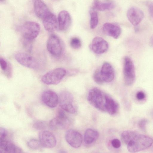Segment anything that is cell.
<instances>
[{"label": "cell", "instance_id": "1", "mask_svg": "<svg viewBox=\"0 0 153 153\" xmlns=\"http://www.w3.org/2000/svg\"><path fill=\"white\" fill-rule=\"evenodd\" d=\"M153 143L151 137L137 133L127 144V149L130 152H136L149 148Z\"/></svg>", "mask_w": 153, "mask_h": 153}, {"label": "cell", "instance_id": "20", "mask_svg": "<svg viewBox=\"0 0 153 153\" xmlns=\"http://www.w3.org/2000/svg\"><path fill=\"white\" fill-rule=\"evenodd\" d=\"M118 108V103L115 100L107 94L105 104V112L110 115H114L117 112Z\"/></svg>", "mask_w": 153, "mask_h": 153}, {"label": "cell", "instance_id": "36", "mask_svg": "<svg viewBox=\"0 0 153 153\" xmlns=\"http://www.w3.org/2000/svg\"><path fill=\"white\" fill-rule=\"evenodd\" d=\"M149 44L151 47H153V36L151 37L149 39Z\"/></svg>", "mask_w": 153, "mask_h": 153}, {"label": "cell", "instance_id": "34", "mask_svg": "<svg viewBox=\"0 0 153 153\" xmlns=\"http://www.w3.org/2000/svg\"><path fill=\"white\" fill-rule=\"evenodd\" d=\"M150 15L153 18V2L148 1L146 3Z\"/></svg>", "mask_w": 153, "mask_h": 153}, {"label": "cell", "instance_id": "37", "mask_svg": "<svg viewBox=\"0 0 153 153\" xmlns=\"http://www.w3.org/2000/svg\"><path fill=\"white\" fill-rule=\"evenodd\" d=\"M0 2H3L5 1V0H0Z\"/></svg>", "mask_w": 153, "mask_h": 153}, {"label": "cell", "instance_id": "29", "mask_svg": "<svg viewBox=\"0 0 153 153\" xmlns=\"http://www.w3.org/2000/svg\"><path fill=\"white\" fill-rule=\"evenodd\" d=\"M46 126V124L45 122L38 121L33 124V127L38 130H42L45 129Z\"/></svg>", "mask_w": 153, "mask_h": 153}, {"label": "cell", "instance_id": "35", "mask_svg": "<svg viewBox=\"0 0 153 153\" xmlns=\"http://www.w3.org/2000/svg\"><path fill=\"white\" fill-rule=\"evenodd\" d=\"M136 97L138 100H143L145 97V93L142 91H138L137 93L136 94Z\"/></svg>", "mask_w": 153, "mask_h": 153}, {"label": "cell", "instance_id": "38", "mask_svg": "<svg viewBox=\"0 0 153 153\" xmlns=\"http://www.w3.org/2000/svg\"><path fill=\"white\" fill-rule=\"evenodd\" d=\"M152 117L153 118V110L152 111Z\"/></svg>", "mask_w": 153, "mask_h": 153}, {"label": "cell", "instance_id": "15", "mask_svg": "<svg viewBox=\"0 0 153 153\" xmlns=\"http://www.w3.org/2000/svg\"><path fill=\"white\" fill-rule=\"evenodd\" d=\"M102 30L105 34L115 39L118 38L121 33L120 27L117 24L112 23H105L103 26Z\"/></svg>", "mask_w": 153, "mask_h": 153}, {"label": "cell", "instance_id": "10", "mask_svg": "<svg viewBox=\"0 0 153 153\" xmlns=\"http://www.w3.org/2000/svg\"><path fill=\"white\" fill-rule=\"evenodd\" d=\"M67 142L72 147L75 148L79 147L82 142V137L78 131L74 130L68 131L65 134Z\"/></svg>", "mask_w": 153, "mask_h": 153}, {"label": "cell", "instance_id": "23", "mask_svg": "<svg viewBox=\"0 0 153 153\" xmlns=\"http://www.w3.org/2000/svg\"><path fill=\"white\" fill-rule=\"evenodd\" d=\"M93 5V9L101 11L111 10L115 6L112 2H102L99 0H94Z\"/></svg>", "mask_w": 153, "mask_h": 153}, {"label": "cell", "instance_id": "19", "mask_svg": "<svg viewBox=\"0 0 153 153\" xmlns=\"http://www.w3.org/2000/svg\"><path fill=\"white\" fill-rule=\"evenodd\" d=\"M22 150L11 142L6 140H0V153H19Z\"/></svg>", "mask_w": 153, "mask_h": 153}, {"label": "cell", "instance_id": "7", "mask_svg": "<svg viewBox=\"0 0 153 153\" xmlns=\"http://www.w3.org/2000/svg\"><path fill=\"white\" fill-rule=\"evenodd\" d=\"M47 49L49 53L55 56H60L63 51V46L59 37L55 34L51 35L48 40Z\"/></svg>", "mask_w": 153, "mask_h": 153}, {"label": "cell", "instance_id": "11", "mask_svg": "<svg viewBox=\"0 0 153 153\" xmlns=\"http://www.w3.org/2000/svg\"><path fill=\"white\" fill-rule=\"evenodd\" d=\"M108 48V42L102 38L96 36L93 39L91 43V48L95 53H103L107 51Z\"/></svg>", "mask_w": 153, "mask_h": 153}, {"label": "cell", "instance_id": "16", "mask_svg": "<svg viewBox=\"0 0 153 153\" xmlns=\"http://www.w3.org/2000/svg\"><path fill=\"white\" fill-rule=\"evenodd\" d=\"M43 23L45 30L49 32L58 29L57 18L51 12L43 19Z\"/></svg>", "mask_w": 153, "mask_h": 153}, {"label": "cell", "instance_id": "25", "mask_svg": "<svg viewBox=\"0 0 153 153\" xmlns=\"http://www.w3.org/2000/svg\"><path fill=\"white\" fill-rule=\"evenodd\" d=\"M137 133L132 131L127 130L124 131L121 135L122 139L125 143L127 144Z\"/></svg>", "mask_w": 153, "mask_h": 153}, {"label": "cell", "instance_id": "21", "mask_svg": "<svg viewBox=\"0 0 153 153\" xmlns=\"http://www.w3.org/2000/svg\"><path fill=\"white\" fill-rule=\"evenodd\" d=\"M68 122V119H62L56 116L50 120L49 126L53 130L62 129L66 127Z\"/></svg>", "mask_w": 153, "mask_h": 153}, {"label": "cell", "instance_id": "4", "mask_svg": "<svg viewBox=\"0 0 153 153\" xmlns=\"http://www.w3.org/2000/svg\"><path fill=\"white\" fill-rule=\"evenodd\" d=\"M66 74V71L64 69L57 68L45 74L41 80L43 83L47 85H57L60 82Z\"/></svg>", "mask_w": 153, "mask_h": 153}, {"label": "cell", "instance_id": "26", "mask_svg": "<svg viewBox=\"0 0 153 153\" xmlns=\"http://www.w3.org/2000/svg\"><path fill=\"white\" fill-rule=\"evenodd\" d=\"M27 145L29 148L34 150L39 149L42 146L39 140L34 139L28 141Z\"/></svg>", "mask_w": 153, "mask_h": 153}, {"label": "cell", "instance_id": "18", "mask_svg": "<svg viewBox=\"0 0 153 153\" xmlns=\"http://www.w3.org/2000/svg\"><path fill=\"white\" fill-rule=\"evenodd\" d=\"M34 9L36 16L42 20L50 12L46 5L41 0L34 1Z\"/></svg>", "mask_w": 153, "mask_h": 153}, {"label": "cell", "instance_id": "24", "mask_svg": "<svg viewBox=\"0 0 153 153\" xmlns=\"http://www.w3.org/2000/svg\"><path fill=\"white\" fill-rule=\"evenodd\" d=\"M90 16V25L91 29L95 28L98 22V14L97 11L94 9L91 10L89 11Z\"/></svg>", "mask_w": 153, "mask_h": 153}, {"label": "cell", "instance_id": "14", "mask_svg": "<svg viewBox=\"0 0 153 153\" xmlns=\"http://www.w3.org/2000/svg\"><path fill=\"white\" fill-rule=\"evenodd\" d=\"M41 97L43 102L49 107H55L59 103V97L52 91L48 90L44 91Z\"/></svg>", "mask_w": 153, "mask_h": 153}, {"label": "cell", "instance_id": "6", "mask_svg": "<svg viewBox=\"0 0 153 153\" xmlns=\"http://www.w3.org/2000/svg\"><path fill=\"white\" fill-rule=\"evenodd\" d=\"M74 97L72 94L67 91H63L59 96V103L61 108L70 114L75 113L76 110L73 105Z\"/></svg>", "mask_w": 153, "mask_h": 153}, {"label": "cell", "instance_id": "32", "mask_svg": "<svg viewBox=\"0 0 153 153\" xmlns=\"http://www.w3.org/2000/svg\"><path fill=\"white\" fill-rule=\"evenodd\" d=\"M111 144L112 146L115 149L120 148L121 145L120 141L119 139L116 138L112 140Z\"/></svg>", "mask_w": 153, "mask_h": 153}, {"label": "cell", "instance_id": "12", "mask_svg": "<svg viewBox=\"0 0 153 153\" xmlns=\"http://www.w3.org/2000/svg\"><path fill=\"white\" fill-rule=\"evenodd\" d=\"M58 29L64 31L67 30L70 27L71 19L69 12L65 10L61 11L58 14Z\"/></svg>", "mask_w": 153, "mask_h": 153}, {"label": "cell", "instance_id": "8", "mask_svg": "<svg viewBox=\"0 0 153 153\" xmlns=\"http://www.w3.org/2000/svg\"><path fill=\"white\" fill-rule=\"evenodd\" d=\"M15 58L21 65L31 69H36L39 66V63L34 57L25 53L19 52L16 53Z\"/></svg>", "mask_w": 153, "mask_h": 153}, {"label": "cell", "instance_id": "27", "mask_svg": "<svg viewBox=\"0 0 153 153\" xmlns=\"http://www.w3.org/2000/svg\"><path fill=\"white\" fill-rule=\"evenodd\" d=\"M93 78L94 82L98 84L102 85L104 82L101 75L100 70L97 69L95 71Z\"/></svg>", "mask_w": 153, "mask_h": 153}, {"label": "cell", "instance_id": "28", "mask_svg": "<svg viewBox=\"0 0 153 153\" xmlns=\"http://www.w3.org/2000/svg\"><path fill=\"white\" fill-rule=\"evenodd\" d=\"M70 44L71 47L74 49L79 48L82 46V43L80 40L76 37H73L71 39L70 41Z\"/></svg>", "mask_w": 153, "mask_h": 153}, {"label": "cell", "instance_id": "13", "mask_svg": "<svg viewBox=\"0 0 153 153\" xmlns=\"http://www.w3.org/2000/svg\"><path fill=\"white\" fill-rule=\"evenodd\" d=\"M127 16L128 20L133 25L137 26L143 19L144 17V13L139 8L132 7L128 10Z\"/></svg>", "mask_w": 153, "mask_h": 153}, {"label": "cell", "instance_id": "9", "mask_svg": "<svg viewBox=\"0 0 153 153\" xmlns=\"http://www.w3.org/2000/svg\"><path fill=\"white\" fill-rule=\"evenodd\" d=\"M39 141L42 146L46 148H51L55 146L56 140L54 135L50 131L43 130L39 134Z\"/></svg>", "mask_w": 153, "mask_h": 153}, {"label": "cell", "instance_id": "22", "mask_svg": "<svg viewBox=\"0 0 153 153\" xmlns=\"http://www.w3.org/2000/svg\"><path fill=\"white\" fill-rule=\"evenodd\" d=\"M99 136V133L96 130L92 128L88 129L84 134V142L87 144H91L97 140Z\"/></svg>", "mask_w": 153, "mask_h": 153}, {"label": "cell", "instance_id": "33", "mask_svg": "<svg viewBox=\"0 0 153 153\" xmlns=\"http://www.w3.org/2000/svg\"><path fill=\"white\" fill-rule=\"evenodd\" d=\"M7 132L4 128L0 127V140H4L7 137Z\"/></svg>", "mask_w": 153, "mask_h": 153}, {"label": "cell", "instance_id": "5", "mask_svg": "<svg viewBox=\"0 0 153 153\" xmlns=\"http://www.w3.org/2000/svg\"><path fill=\"white\" fill-rule=\"evenodd\" d=\"M123 74L126 85L128 86L132 85L136 79L135 70L133 61L128 57H126L124 59Z\"/></svg>", "mask_w": 153, "mask_h": 153}, {"label": "cell", "instance_id": "17", "mask_svg": "<svg viewBox=\"0 0 153 153\" xmlns=\"http://www.w3.org/2000/svg\"><path fill=\"white\" fill-rule=\"evenodd\" d=\"M100 73L104 82H111L114 79L115 75L114 69L108 62L103 63L100 69Z\"/></svg>", "mask_w": 153, "mask_h": 153}, {"label": "cell", "instance_id": "31", "mask_svg": "<svg viewBox=\"0 0 153 153\" xmlns=\"http://www.w3.org/2000/svg\"><path fill=\"white\" fill-rule=\"evenodd\" d=\"M148 122V120L146 119H143L140 120L138 123V126L142 130L145 131L146 126Z\"/></svg>", "mask_w": 153, "mask_h": 153}, {"label": "cell", "instance_id": "3", "mask_svg": "<svg viewBox=\"0 0 153 153\" xmlns=\"http://www.w3.org/2000/svg\"><path fill=\"white\" fill-rule=\"evenodd\" d=\"M19 29L23 40L31 42L39 35L40 27L36 22L27 21L20 27Z\"/></svg>", "mask_w": 153, "mask_h": 153}, {"label": "cell", "instance_id": "2", "mask_svg": "<svg viewBox=\"0 0 153 153\" xmlns=\"http://www.w3.org/2000/svg\"><path fill=\"white\" fill-rule=\"evenodd\" d=\"M107 94L97 88L90 89L88 93L87 100L89 103L98 109L105 111V104Z\"/></svg>", "mask_w": 153, "mask_h": 153}, {"label": "cell", "instance_id": "30", "mask_svg": "<svg viewBox=\"0 0 153 153\" xmlns=\"http://www.w3.org/2000/svg\"><path fill=\"white\" fill-rule=\"evenodd\" d=\"M0 64L1 69L4 71H7L9 70V68H10L9 66L10 65L7 62L2 58H0Z\"/></svg>", "mask_w": 153, "mask_h": 153}]
</instances>
